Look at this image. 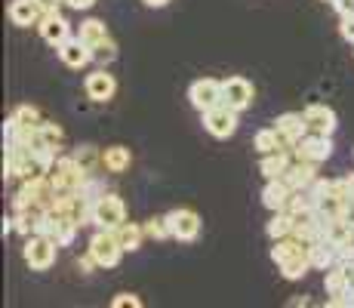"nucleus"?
Listing matches in <instances>:
<instances>
[{
    "mask_svg": "<svg viewBox=\"0 0 354 308\" xmlns=\"http://www.w3.org/2000/svg\"><path fill=\"white\" fill-rule=\"evenodd\" d=\"M271 262L277 265V271L287 280H302L311 269V246L305 241H299L296 235L281 237V241H274V246H271Z\"/></svg>",
    "mask_w": 354,
    "mask_h": 308,
    "instance_id": "nucleus-1",
    "label": "nucleus"
},
{
    "mask_svg": "<svg viewBox=\"0 0 354 308\" xmlns=\"http://www.w3.org/2000/svg\"><path fill=\"white\" fill-rule=\"evenodd\" d=\"M50 182L56 188V194H77L86 182V170L77 163V157H56V163L50 167Z\"/></svg>",
    "mask_w": 354,
    "mask_h": 308,
    "instance_id": "nucleus-2",
    "label": "nucleus"
},
{
    "mask_svg": "<svg viewBox=\"0 0 354 308\" xmlns=\"http://www.w3.org/2000/svg\"><path fill=\"white\" fill-rule=\"evenodd\" d=\"M56 250H59V244L53 241V237L34 231V235L25 237L22 256H25V262H28L31 271H46V269H53V262H56Z\"/></svg>",
    "mask_w": 354,
    "mask_h": 308,
    "instance_id": "nucleus-3",
    "label": "nucleus"
},
{
    "mask_svg": "<svg viewBox=\"0 0 354 308\" xmlns=\"http://www.w3.org/2000/svg\"><path fill=\"white\" fill-rule=\"evenodd\" d=\"M127 222V203L118 194H102L93 201V225L96 228H120Z\"/></svg>",
    "mask_w": 354,
    "mask_h": 308,
    "instance_id": "nucleus-4",
    "label": "nucleus"
},
{
    "mask_svg": "<svg viewBox=\"0 0 354 308\" xmlns=\"http://www.w3.org/2000/svg\"><path fill=\"white\" fill-rule=\"evenodd\" d=\"M90 253H93V259L99 262V269H114L127 250L120 246V241H118V235H114V231L99 228L96 235L90 237Z\"/></svg>",
    "mask_w": 354,
    "mask_h": 308,
    "instance_id": "nucleus-5",
    "label": "nucleus"
},
{
    "mask_svg": "<svg viewBox=\"0 0 354 308\" xmlns=\"http://www.w3.org/2000/svg\"><path fill=\"white\" fill-rule=\"evenodd\" d=\"M237 114L241 111H234L231 105L222 102V105L203 111V129H207L209 136H216V139H228V136H234V129H237Z\"/></svg>",
    "mask_w": 354,
    "mask_h": 308,
    "instance_id": "nucleus-6",
    "label": "nucleus"
},
{
    "mask_svg": "<svg viewBox=\"0 0 354 308\" xmlns=\"http://www.w3.org/2000/svg\"><path fill=\"white\" fill-rule=\"evenodd\" d=\"M188 99L197 111H209V108L222 105V80H213V78H201L188 87Z\"/></svg>",
    "mask_w": 354,
    "mask_h": 308,
    "instance_id": "nucleus-7",
    "label": "nucleus"
},
{
    "mask_svg": "<svg viewBox=\"0 0 354 308\" xmlns=\"http://www.w3.org/2000/svg\"><path fill=\"white\" fill-rule=\"evenodd\" d=\"M330 154H333V139H330V136H321V133L302 136V139L296 142V148H292V157L308 161V163H321Z\"/></svg>",
    "mask_w": 354,
    "mask_h": 308,
    "instance_id": "nucleus-8",
    "label": "nucleus"
},
{
    "mask_svg": "<svg viewBox=\"0 0 354 308\" xmlns=\"http://www.w3.org/2000/svg\"><path fill=\"white\" fill-rule=\"evenodd\" d=\"M84 90L90 102H111L114 93H118V80H114V74H108V68L99 65L93 74H86Z\"/></svg>",
    "mask_w": 354,
    "mask_h": 308,
    "instance_id": "nucleus-9",
    "label": "nucleus"
},
{
    "mask_svg": "<svg viewBox=\"0 0 354 308\" xmlns=\"http://www.w3.org/2000/svg\"><path fill=\"white\" fill-rule=\"evenodd\" d=\"M253 84H250L247 78H225L222 80V102L231 105L234 111H243V108L253 105Z\"/></svg>",
    "mask_w": 354,
    "mask_h": 308,
    "instance_id": "nucleus-10",
    "label": "nucleus"
},
{
    "mask_svg": "<svg viewBox=\"0 0 354 308\" xmlns=\"http://www.w3.org/2000/svg\"><path fill=\"white\" fill-rule=\"evenodd\" d=\"M169 219V228H173V237L176 241H194L201 235V216L188 207H179V210H169L167 213Z\"/></svg>",
    "mask_w": 354,
    "mask_h": 308,
    "instance_id": "nucleus-11",
    "label": "nucleus"
},
{
    "mask_svg": "<svg viewBox=\"0 0 354 308\" xmlns=\"http://www.w3.org/2000/svg\"><path fill=\"white\" fill-rule=\"evenodd\" d=\"M274 129L281 133V142L287 152L296 148V142L302 139V136H308V123H305V114H296V111H287L281 114V118L274 120Z\"/></svg>",
    "mask_w": 354,
    "mask_h": 308,
    "instance_id": "nucleus-12",
    "label": "nucleus"
},
{
    "mask_svg": "<svg viewBox=\"0 0 354 308\" xmlns=\"http://www.w3.org/2000/svg\"><path fill=\"white\" fill-rule=\"evenodd\" d=\"M37 31L50 46H59V44H65V40L71 37V22H68L65 16H59V10L56 12H44Z\"/></svg>",
    "mask_w": 354,
    "mask_h": 308,
    "instance_id": "nucleus-13",
    "label": "nucleus"
},
{
    "mask_svg": "<svg viewBox=\"0 0 354 308\" xmlns=\"http://www.w3.org/2000/svg\"><path fill=\"white\" fill-rule=\"evenodd\" d=\"M56 53H59V59H62L68 68H86L93 62V50L80 37H68L65 44L56 46Z\"/></svg>",
    "mask_w": 354,
    "mask_h": 308,
    "instance_id": "nucleus-14",
    "label": "nucleus"
},
{
    "mask_svg": "<svg viewBox=\"0 0 354 308\" xmlns=\"http://www.w3.org/2000/svg\"><path fill=\"white\" fill-rule=\"evenodd\" d=\"M10 22L19 25V28H31V25H40L44 19V10H40L37 0H10Z\"/></svg>",
    "mask_w": 354,
    "mask_h": 308,
    "instance_id": "nucleus-15",
    "label": "nucleus"
},
{
    "mask_svg": "<svg viewBox=\"0 0 354 308\" xmlns=\"http://www.w3.org/2000/svg\"><path fill=\"white\" fill-rule=\"evenodd\" d=\"M302 114H305V123H308V133H321V136L336 133V111H333V108L308 105Z\"/></svg>",
    "mask_w": 354,
    "mask_h": 308,
    "instance_id": "nucleus-16",
    "label": "nucleus"
},
{
    "mask_svg": "<svg viewBox=\"0 0 354 308\" xmlns=\"http://www.w3.org/2000/svg\"><path fill=\"white\" fill-rule=\"evenodd\" d=\"M290 197H292V188L283 179H268L265 182V188H262V203L271 210V213H277V210H287V203H290Z\"/></svg>",
    "mask_w": 354,
    "mask_h": 308,
    "instance_id": "nucleus-17",
    "label": "nucleus"
},
{
    "mask_svg": "<svg viewBox=\"0 0 354 308\" xmlns=\"http://www.w3.org/2000/svg\"><path fill=\"white\" fill-rule=\"evenodd\" d=\"M290 163H292V152L262 154V161H259V173L265 176V182H268V179H281V176L290 170Z\"/></svg>",
    "mask_w": 354,
    "mask_h": 308,
    "instance_id": "nucleus-18",
    "label": "nucleus"
},
{
    "mask_svg": "<svg viewBox=\"0 0 354 308\" xmlns=\"http://www.w3.org/2000/svg\"><path fill=\"white\" fill-rule=\"evenodd\" d=\"M129 163H133V154H129L127 145H108L105 152H102V167H105L108 173H127Z\"/></svg>",
    "mask_w": 354,
    "mask_h": 308,
    "instance_id": "nucleus-19",
    "label": "nucleus"
},
{
    "mask_svg": "<svg viewBox=\"0 0 354 308\" xmlns=\"http://www.w3.org/2000/svg\"><path fill=\"white\" fill-rule=\"evenodd\" d=\"M114 235H118L120 246H124L127 253H136L145 241V225H136V222H124L120 228H114Z\"/></svg>",
    "mask_w": 354,
    "mask_h": 308,
    "instance_id": "nucleus-20",
    "label": "nucleus"
},
{
    "mask_svg": "<svg viewBox=\"0 0 354 308\" xmlns=\"http://www.w3.org/2000/svg\"><path fill=\"white\" fill-rule=\"evenodd\" d=\"M324 287H326V296H348L351 284H348V275H345L342 265H333V269H326Z\"/></svg>",
    "mask_w": 354,
    "mask_h": 308,
    "instance_id": "nucleus-21",
    "label": "nucleus"
},
{
    "mask_svg": "<svg viewBox=\"0 0 354 308\" xmlns=\"http://www.w3.org/2000/svg\"><path fill=\"white\" fill-rule=\"evenodd\" d=\"M77 37L93 50V46L102 44V40H108L111 34H108V28H105V22H102V19H86V22H80Z\"/></svg>",
    "mask_w": 354,
    "mask_h": 308,
    "instance_id": "nucleus-22",
    "label": "nucleus"
},
{
    "mask_svg": "<svg viewBox=\"0 0 354 308\" xmlns=\"http://www.w3.org/2000/svg\"><path fill=\"white\" fill-rule=\"evenodd\" d=\"M292 228H296V222H292V216L287 210H277L274 216L268 219V225H265V231H268L271 241H281V237H290Z\"/></svg>",
    "mask_w": 354,
    "mask_h": 308,
    "instance_id": "nucleus-23",
    "label": "nucleus"
},
{
    "mask_svg": "<svg viewBox=\"0 0 354 308\" xmlns=\"http://www.w3.org/2000/svg\"><path fill=\"white\" fill-rule=\"evenodd\" d=\"M253 145H256V152H259V154L287 152V148H283V142H281V133H277L274 127H268V129H259V133H256V139H253Z\"/></svg>",
    "mask_w": 354,
    "mask_h": 308,
    "instance_id": "nucleus-24",
    "label": "nucleus"
},
{
    "mask_svg": "<svg viewBox=\"0 0 354 308\" xmlns=\"http://www.w3.org/2000/svg\"><path fill=\"white\" fill-rule=\"evenodd\" d=\"M10 120L16 123L19 129H34V127H40V123H44V120H40V111L34 105H19L16 111L10 114Z\"/></svg>",
    "mask_w": 354,
    "mask_h": 308,
    "instance_id": "nucleus-25",
    "label": "nucleus"
},
{
    "mask_svg": "<svg viewBox=\"0 0 354 308\" xmlns=\"http://www.w3.org/2000/svg\"><path fill=\"white\" fill-rule=\"evenodd\" d=\"M114 59H118V44H114L111 37H108V40H102V44L93 46V62H96V65L108 68Z\"/></svg>",
    "mask_w": 354,
    "mask_h": 308,
    "instance_id": "nucleus-26",
    "label": "nucleus"
},
{
    "mask_svg": "<svg viewBox=\"0 0 354 308\" xmlns=\"http://www.w3.org/2000/svg\"><path fill=\"white\" fill-rule=\"evenodd\" d=\"M145 235L154 237V241H167V237H173L169 219H167V216H151V219L145 222Z\"/></svg>",
    "mask_w": 354,
    "mask_h": 308,
    "instance_id": "nucleus-27",
    "label": "nucleus"
},
{
    "mask_svg": "<svg viewBox=\"0 0 354 308\" xmlns=\"http://www.w3.org/2000/svg\"><path fill=\"white\" fill-rule=\"evenodd\" d=\"M74 157H77V163H80V167H84L90 176H93V170H96V167H102V154H99L93 145H84Z\"/></svg>",
    "mask_w": 354,
    "mask_h": 308,
    "instance_id": "nucleus-28",
    "label": "nucleus"
},
{
    "mask_svg": "<svg viewBox=\"0 0 354 308\" xmlns=\"http://www.w3.org/2000/svg\"><path fill=\"white\" fill-rule=\"evenodd\" d=\"M40 136H44V142L50 148H56V152H59V145L65 142V133H62L59 123H40Z\"/></svg>",
    "mask_w": 354,
    "mask_h": 308,
    "instance_id": "nucleus-29",
    "label": "nucleus"
},
{
    "mask_svg": "<svg viewBox=\"0 0 354 308\" xmlns=\"http://www.w3.org/2000/svg\"><path fill=\"white\" fill-rule=\"evenodd\" d=\"M142 308V299L136 296V293H118V296L111 299V308Z\"/></svg>",
    "mask_w": 354,
    "mask_h": 308,
    "instance_id": "nucleus-30",
    "label": "nucleus"
},
{
    "mask_svg": "<svg viewBox=\"0 0 354 308\" xmlns=\"http://www.w3.org/2000/svg\"><path fill=\"white\" fill-rule=\"evenodd\" d=\"M339 34H342L348 44H354V16H345L342 25H339Z\"/></svg>",
    "mask_w": 354,
    "mask_h": 308,
    "instance_id": "nucleus-31",
    "label": "nucleus"
},
{
    "mask_svg": "<svg viewBox=\"0 0 354 308\" xmlns=\"http://www.w3.org/2000/svg\"><path fill=\"white\" fill-rule=\"evenodd\" d=\"M333 6H336L339 16H354V0H333Z\"/></svg>",
    "mask_w": 354,
    "mask_h": 308,
    "instance_id": "nucleus-32",
    "label": "nucleus"
},
{
    "mask_svg": "<svg viewBox=\"0 0 354 308\" xmlns=\"http://www.w3.org/2000/svg\"><path fill=\"white\" fill-rule=\"evenodd\" d=\"M339 219H342L345 225H351V228H354V197H348V201H345V207H342V216H339Z\"/></svg>",
    "mask_w": 354,
    "mask_h": 308,
    "instance_id": "nucleus-33",
    "label": "nucleus"
},
{
    "mask_svg": "<svg viewBox=\"0 0 354 308\" xmlns=\"http://www.w3.org/2000/svg\"><path fill=\"white\" fill-rule=\"evenodd\" d=\"M93 3L96 0H65V6H71V10H90Z\"/></svg>",
    "mask_w": 354,
    "mask_h": 308,
    "instance_id": "nucleus-34",
    "label": "nucleus"
},
{
    "mask_svg": "<svg viewBox=\"0 0 354 308\" xmlns=\"http://www.w3.org/2000/svg\"><path fill=\"white\" fill-rule=\"evenodd\" d=\"M37 3H40V10L44 12H56L59 3H65V0H37Z\"/></svg>",
    "mask_w": 354,
    "mask_h": 308,
    "instance_id": "nucleus-35",
    "label": "nucleus"
},
{
    "mask_svg": "<svg viewBox=\"0 0 354 308\" xmlns=\"http://www.w3.org/2000/svg\"><path fill=\"white\" fill-rule=\"evenodd\" d=\"M142 3H145V6H151V10H160V6H167L169 0H142Z\"/></svg>",
    "mask_w": 354,
    "mask_h": 308,
    "instance_id": "nucleus-36",
    "label": "nucleus"
},
{
    "mask_svg": "<svg viewBox=\"0 0 354 308\" xmlns=\"http://www.w3.org/2000/svg\"><path fill=\"white\" fill-rule=\"evenodd\" d=\"M345 185H348V191H351V197H354V173L345 176Z\"/></svg>",
    "mask_w": 354,
    "mask_h": 308,
    "instance_id": "nucleus-37",
    "label": "nucleus"
},
{
    "mask_svg": "<svg viewBox=\"0 0 354 308\" xmlns=\"http://www.w3.org/2000/svg\"><path fill=\"white\" fill-rule=\"evenodd\" d=\"M348 262H354V246H351V259H348Z\"/></svg>",
    "mask_w": 354,
    "mask_h": 308,
    "instance_id": "nucleus-38",
    "label": "nucleus"
},
{
    "mask_svg": "<svg viewBox=\"0 0 354 308\" xmlns=\"http://www.w3.org/2000/svg\"><path fill=\"white\" fill-rule=\"evenodd\" d=\"M330 3H333V0H330Z\"/></svg>",
    "mask_w": 354,
    "mask_h": 308,
    "instance_id": "nucleus-39",
    "label": "nucleus"
}]
</instances>
